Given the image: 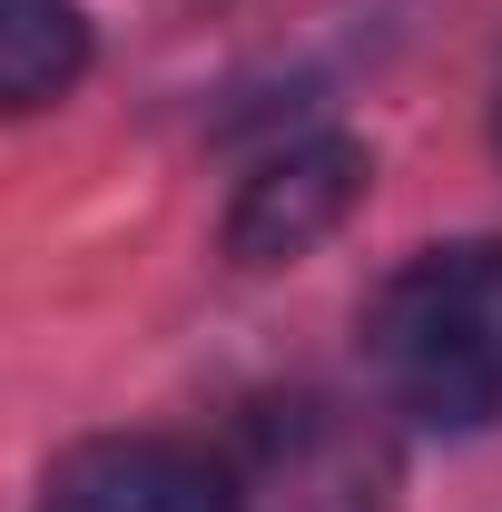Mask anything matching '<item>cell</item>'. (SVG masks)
Returning <instances> with one entry per match:
<instances>
[{
  "label": "cell",
  "mask_w": 502,
  "mask_h": 512,
  "mask_svg": "<svg viewBox=\"0 0 502 512\" xmlns=\"http://www.w3.org/2000/svg\"><path fill=\"white\" fill-rule=\"evenodd\" d=\"M365 355L394 414L483 434L502 424V247H434L414 256L365 316Z\"/></svg>",
  "instance_id": "obj_1"
},
{
  "label": "cell",
  "mask_w": 502,
  "mask_h": 512,
  "mask_svg": "<svg viewBox=\"0 0 502 512\" xmlns=\"http://www.w3.org/2000/svg\"><path fill=\"white\" fill-rule=\"evenodd\" d=\"M237 512H384L394 503V434L345 394H266L217 444Z\"/></svg>",
  "instance_id": "obj_2"
},
{
  "label": "cell",
  "mask_w": 502,
  "mask_h": 512,
  "mask_svg": "<svg viewBox=\"0 0 502 512\" xmlns=\"http://www.w3.org/2000/svg\"><path fill=\"white\" fill-rule=\"evenodd\" d=\"M355 197H365V148L355 138H296V148L247 168V188L227 207V256L237 266H296L355 217Z\"/></svg>",
  "instance_id": "obj_3"
},
{
  "label": "cell",
  "mask_w": 502,
  "mask_h": 512,
  "mask_svg": "<svg viewBox=\"0 0 502 512\" xmlns=\"http://www.w3.org/2000/svg\"><path fill=\"white\" fill-rule=\"evenodd\" d=\"M40 512H237V503H227L217 453L168 444V434H99L50 463Z\"/></svg>",
  "instance_id": "obj_4"
},
{
  "label": "cell",
  "mask_w": 502,
  "mask_h": 512,
  "mask_svg": "<svg viewBox=\"0 0 502 512\" xmlns=\"http://www.w3.org/2000/svg\"><path fill=\"white\" fill-rule=\"evenodd\" d=\"M89 69V20L79 0H0V119H30L79 89Z\"/></svg>",
  "instance_id": "obj_5"
}]
</instances>
